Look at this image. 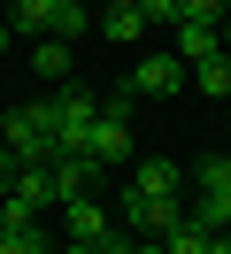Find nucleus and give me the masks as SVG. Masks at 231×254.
<instances>
[{
  "instance_id": "1",
  "label": "nucleus",
  "mask_w": 231,
  "mask_h": 254,
  "mask_svg": "<svg viewBox=\"0 0 231 254\" xmlns=\"http://www.w3.org/2000/svg\"><path fill=\"white\" fill-rule=\"evenodd\" d=\"M92 116H100V93H85V85H62V93H46V124H54V154H85L92 139Z\"/></svg>"
},
{
  "instance_id": "2",
  "label": "nucleus",
  "mask_w": 231,
  "mask_h": 254,
  "mask_svg": "<svg viewBox=\"0 0 231 254\" xmlns=\"http://www.w3.org/2000/svg\"><path fill=\"white\" fill-rule=\"evenodd\" d=\"M85 23V0H8V31L23 39H77Z\"/></svg>"
},
{
  "instance_id": "3",
  "label": "nucleus",
  "mask_w": 231,
  "mask_h": 254,
  "mask_svg": "<svg viewBox=\"0 0 231 254\" xmlns=\"http://www.w3.org/2000/svg\"><path fill=\"white\" fill-rule=\"evenodd\" d=\"M0 146H8L23 170H46V162H54V124H46V100H31V108H8V116H0Z\"/></svg>"
},
{
  "instance_id": "4",
  "label": "nucleus",
  "mask_w": 231,
  "mask_h": 254,
  "mask_svg": "<svg viewBox=\"0 0 231 254\" xmlns=\"http://www.w3.org/2000/svg\"><path fill=\"white\" fill-rule=\"evenodd\" d=\"M185 223H200V231H224L231 223V154H208L193 170V208H185Z\"/></svg>"
},
{
  "instance_id": "5",
  "label": "nucleus",
  "mask_w": 231,
  "mask_h": 254,
  "mask_svg": "<svg viewBox=\"0 0 231 254\" xmlns=\"http://www.w3.org/2000/svg\"><path fill=\"white\" fill-rule=\"evenodd\" d=\"M177 216H185V200H162V192H123V223H116V231H131V239H162Z\"/></svg>"
},
{
  "instance_id": "6",
  "label": "nucleus",
  "mask_w": 231,
  "mask_h": 254,
  "mask_svg": "<svg viewBox=\"0 0 231 254\" xmlns=\"http://www.w3.org/2000/svg\"><path fill=\"white\" fill-rule=\"evenodd\" d=\"M123 85H131L139 100H169V93H185V62H177V54H147Z\"/></svg>"
},
{
  "instance_id": "7",
  "label": "nucleus",
  "mask_w": 231,
  "mask_h": 254,
  "mask_svg": "<svg viewBox=\"0 0 231 254\" xmlns=\"http://www.w3.org/2000/svg\"><path fill=\"white\" fill-rule=\"evenodd\" d=\"M62 223H70V247H108V239H116V216H108V208L92 200V192L62 208Z\"/></svg>"
},
{
  "instance_id": "8",
  "label": "nucleus",
  "mask_w": 231,
  "mask_h": 254,
  "mask_svg": "<svg viewBox=\"0 0 231 254\" xmlns=\"http://www.w3.org/2000/svg\"><path fill=\"white\" fill-rule=\"evenodd\" d=\"M46 177H54V200L70 208V200H85V192H92L100 162H92V154H54V162H46Z\"/></svg>"
},
{
  "instance_id": "9",
  "label": "nucleus",
  "mask_w": 231,
  "mask_h": 254,
  "mask_svg": "<svg viewBox=\"0 0 231 254\" xmlns=\"http://www.w3.org/2000/svg\"><path fill=\"white\" fill-rule=\"evenodd\" d=\"M177 185H185V162H169V154H147L131 170V192H162V200H177Z\"/></svg>"
},
{
  "instance_id": "10",
  "label": "nucleus",
  "mask_w": 231,
  "mask_h": 254,
  "mask_svg": "<svg viewBox=\"0 0 231 254\" xmlns=\"http://www.w3.org/2000/svg\"><path fill=\"white\" fill-rule=\"evenodd\" d=\"M216 54H224V39H216V23H177V62H185V69L216 62Z\"/></svg>"
},
{
  "instance_id": "11",
  "label": "nucleus",
  "mask_w": 231,
  "mask_h": 254,
  "mask_svg": "<svg viewBox=\"0 0 231 254\" xmlns=\"http://www.w3.org/2000/svg\"><path fill=\"white\" fill-rule=\"evenodd\" d=\"M162 254H216V231H200V223H169V231H162Z\"/></svg>"
},
{
  "instance_id": "12",
  "label": "nucleus",
  "mask_w": 231,
  "mask_h": 254,
  "mask_svg": "<svg viewBox=\"0 0 231 254\" xmlns=\"http://www.w3.org/2000/svg\"><path fill=\"white\" fill-rule=\"evenodd\" d=\"M31 69H39V77H54V85H70V39H39V54H31Z\"/></svg>"
},
{
  "instance_id": "13",
  "label": "nucleus",
  "mask_w": 231,
  "mask_h": 254,
  "mask_svg": "<svg viewBox=\"0 0 231 254\" xmlns=\"http://www.w3.org/2000/svg\"><path fill=\"white\" fill-rule=\"evenodd\" d=\"M100 31L116 39V47H139V39H147V16H139V8H108V16H100Z\"/></svg>"
},
{
  "instance_id": "14",
  "label": "nucleus",
  "mask_w": 231,
  "mask_h": 254,
  "mask_svg": "<svg viewBox=\"0 0 231 254\" xmlns=\"http://www.w3.org/2000/svg\"><path fill=\"white\" fill-rule=\"evenodd\" d=\"M0 254H54V239H46L39 223H8V231H0Z\"/></svg>"
},
{
  "instance_id": "15",
  "label": "nucleus",
  "mask_w": 231,
  "mask_h": 254,
  "mask_svg": "<svg viewBox=\"0 0 231 254\" xmlns=\"http://www.w3.org/2000/svg\"><path fill=\"white\" fill-rule=\"evenodd\" d=\"M193 85H200V93H216V100H231V54L200 62V69H193Z\"/></svg>"
},
{
  "instance_id": "16",
  "label": "nucleus",
  "mask_w": 231,
  "mask_h": 254,
  "mask_svg": "<svg viewBox=\"0 0 231 254\" xmlns=\"http://www.w3.org/2000/svg\"><path fill=\"white\" fill-rule=\"evenodd\" d=\"M177 16H185V23H224L231 0H177Z\"/></svg>"
},
{
  "instance_id": "17",
  "label": "nucleus",
  "mask_w": 231,
  "mask_h": 254,
  "mask_svg": "<svg viewBox=\"0 0 231 254\" xmlns=\"http://www.w3.org/2000/svg\"><path fill=\"white\" fill-rule=\"evenodd\" d=\"M139 16H147V31H154V23H162V31H177V23H185L177 0H139Z\"/></svg>"
},
{
  "instance_id": "18",
  "label": "nucleus",
  "mask_w": 231,
  "mask_h": 254,
  "mask_svg": "<svg viewBox=\"0 0 231 254\" xmlns=\"http://www.w3.org/2000/svg\"><path fill=\"white\" fill-rule=\"evenodd\" d=\"M15 170H23V162H15V154H8V146H0V192H8V185H15Z\"/></svg>"
},
{
  "instance_id": "19",
  "label": "nucleus",
  "mask_w": 231,
  "mask_h": 254,
  "mask_svg": "<svg viewBox=\"0 0 231 254\" xmlns=\"http://www.w3.org/2000/svg\"><path fill=\"white\" fill-rule=\"evenodd\" d=\"M131 254H162V239H139V247H131Z\"/></svg>"
},
{
  "instance_id": "20",
  "label": "nucleus",
  "mask_w": 231,
  "mask_h": 254,
  "mask_svg": "<svg viewBox=\"0 0 231 254\" xmlns=\"http://www.w3.org/2000/svg\"><path fill=\"white\" fill-rule=\"evenodd\" d=\"M216 39H224V54H231V16H224V23H216Z\"/></svg>"
},
{
  "instance_id": "21",
  "label": "nucleus",
  "mask_w": 231,
  "mask_h": 254,
  "mask_svg": "<svg viewBox=\"0 0 231 254\" xmlns=\"http://www.w3.org/2000/svg\"><path fill=\"white\" fill-rule=\"evenodd\" d=\"M108 8H139V0H100V16H108Z\"/></svg>"
},
{
  "instance_id": "22",
  "label": "nucleus",
  "mask_w": 231,
  "mask_h": 254,
  "mask_svg": "<svg viewBox=\"0 0 231 254\" xmlns=\"http://www.w3.org/2000/svg\"><path fill=\"white\" fill-rule=\"evenodd\" d=\"M8 39H15V31H8V16H0V47H8Z\"/></svg>"
}]
</instances>
